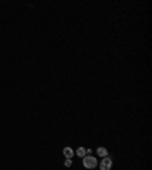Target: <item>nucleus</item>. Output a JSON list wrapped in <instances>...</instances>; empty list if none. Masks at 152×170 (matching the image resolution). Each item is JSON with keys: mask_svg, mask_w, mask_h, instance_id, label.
<instances>
[{"mask_svg": "<svg viewBox=\"0 0 152 170\" xmlns=\"http://www.w3.org/2000/svg\"><path fill=\"white\" fill-rule=\"evenodd\" d=\"M113 166V161L111 158H108V156H105V158L102 160V163H100V170H110Z\"/></svg>", "mask_w": 152, "mask_h": 170, "instance_id": "2", "label": "nucleus"}, {"mask_svg": "<svg viewBox=\"0 0 152 170\" xmlns=\"http://www.w3.org/2000/svg\"><path fill=\"white\" fill-rule=\"evenodd\" d=\"M62 153H64V156H66V158H72V156H73V149L72 147H66L64 150H62Z\"/></svg>", "mask_w": 152, "mask_h": 170, "instance_id": "3", "label": "nucleus"}, {"mask_svg": "<svg viewBox=\"0 0 152 170\" xmlns=\"http://www.w3.org/2000/svg\"><path fill=\"white\" fill-rule=\"evenodd\" d=\"M97 155L102 156V158H105V156H108V152H107L105 147H99V149H97Z\"/></svg>", "mask_w": 152, "mask_h": 170, "instance_id": "4", "label": "nucleus"}, {"mask_svg": "<svg viewBox=\"0 0 152 170\" xmlns=\"http://www.w3.org/2000/svg\"><path fill=\"white\" fill-rule=\"evenodd\" d=\"M76 153H78V155L81 156V158H84V156L87 155V149H84V147H79L78 150H76Z\"/></svg>", "mask_w": 152, "mask_h": 170, "instance_id": "5", "label": "nucleus"}, {"mask_svg": "<svg viewBox=\"0 0 152 170\" xmlns=\"http://www.w3.org/2000/svg\"><path fill=\"white\" fill-rule=\"evenodd\" d=\"M96 166H97V161H96L94 156H91V155H85L84 156V167L85 169H94Z\"/></svg>", "mask_w": 152, "mask_h": 170, "instance_id": "1", "label": "nucleus"}, {"mask_svg": "<svg viewBox=\"0 0 152 170\" xmlns=\"http://www.w3.org/2000/svg\"><path fill=\"white\" fill-rule=\"evenodd\" d=\"M64 164H66V166H67V167H70V166H72V160H69V158H67V160H66V163H64Z\"/></svg>", "mask_w": 152, "mask_h": 170, "instance_id": "6", "label": "nucleus"}]
</instances>
